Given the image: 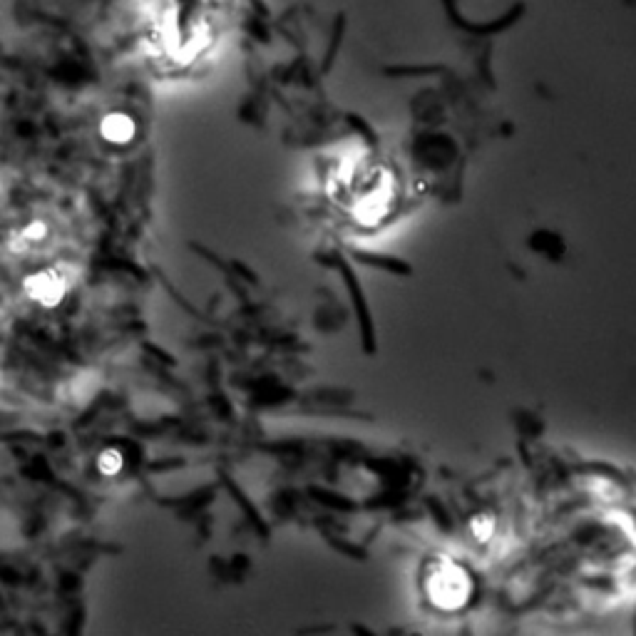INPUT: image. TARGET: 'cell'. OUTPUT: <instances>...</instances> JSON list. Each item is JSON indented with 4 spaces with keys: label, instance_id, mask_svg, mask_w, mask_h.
Here are the masks:
<instances>
[{
    "label": "cell",
    "instance_id": "cell-1",
    "mask_svg": "<svg viewBox=\"0 0 636 636\" xmlns=\"http://www.w3.org/2000/svg\"><path fill=\"white\" fill-rule=\"evenodd\" d=\"M333 201L353 216V221L363 227H376L390 212L396 184L390 172L368 159H351L341 164L331 177Z\"/></svg>",
    "mask_w": 636,
    "mask_h": 636
},
{
    "label": "cell",
    "instance_id": "cell-2",
    "mask_svg": "<svg viewBox=\"0 0 636 636\" xmlns=\"http://www.w3.org/2000/svg\"><path fill=\"white\" fill-rule=\"evenodd\" d=\"M216 0H167L162 27V47L174 63H189L199 55L214 30Z\"/></svg>",
    "mask_w": 636,
    "mask_h": 636
},
{
    "label": "cell",
    "instance_id": "cell-3",
    "mask_svg": "<svg viewBox=\"0 0 636 636\" xmlns=\"http://www.w3.org/2000/svg\"><path fill=\"white\" fill-rule=\"evenodd\" d=\"M425 594L438 609L455 611L473 594V579L465 567L453 559H438L425 574Z\"/></svg>",
    "mask_w": 636,
    "mask_h": 636
},
{
    "label": "cell",
    "instance_id": "cell-4",
    "mask_svg": "<svg viewBox=\"0 0 636 636\" xmlns=\"http://www.w3.org/2000/svg\"><path fill=\"white\" fill-rule=\"evenodd\" d=\"M25 291H27V296L33 301H38L40 306L52 308V306H58L60 301H63V296H65V281H63V276L55 271H38L25 279Z\"/></svg>",
    "mask_w": 636,
    "mask_h": 636
},
{
    "label": "cell",
    "instance_id": "cell-5",
    "mask_svg": "<svg viewBox=\"0 0 636 636\" xmlns=\"http://www.w3.org/2000/svg\"><path fill=\"white\" fill-rule=\"evenodd\" d=\"M102 135L110 142H130L132 135H135V122L127 115H110L102 122Z\"/></svg>",
    "mask_w": 636,
    "mask_h": 636
},
{
    "label": "cell",
    "instance_id": "cell-6",
    "mask_svg": "<svg viewBox=\"0 0 636 636\" xmlns=\"http://www.w3.org/2000/svg\"><path fill=\"white\" fill-rule=\"evenodd\" d=\"M122 465H124V457H122V453H120L117 448H107V450H102L100 453V457H98V468H100V473L102 475H117L120 470H122Z\"/></svg>",
    "mask_w": 636,
    "mask_h": 636
},
{
    "label": "cell",
    "instance_id": "cell-7",
    "mask_svg": "<svg viewBox=\"0 0 636 636\" xmlns=\"http://www.w3.org/2000/svg\"><path fill=\"white\" fill-rule=\"evenodd\" d=\"M470 532L477 542H490V537L495 534V519L490 514H475L470 519Z\"/></svg>",
    "mask_w": 636,
    "mask_h": 636
},
{
    "label": "cell",
    "instance_id": "cell-8",
    "mask_svg": "<svg viewBox=\"0 0 636 636\" xmlns=\"http://www.w3.org/2000/svg\"><path fill=\"white\" fill-rule=\"evenodd\" d=\"M45 234H47V227L43 221H30L25 227V231H23L25 241H40V239H45Z\"/></svg>",
    "mask_w": 636,
    "mask_h": 636
}]
</instances>
